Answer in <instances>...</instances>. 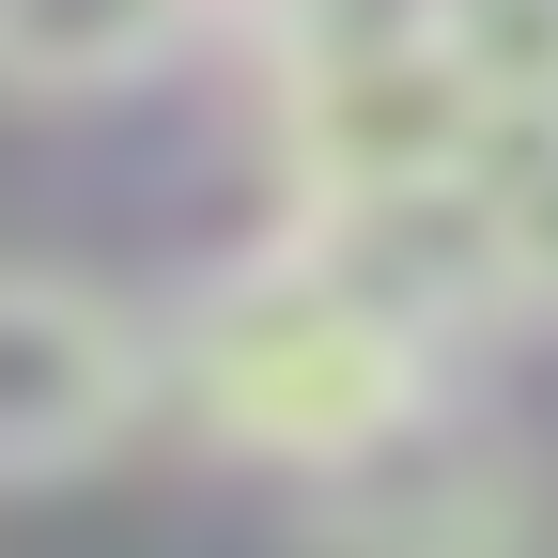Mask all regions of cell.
Returning a JSON list of instances; mask_svg holds the SVG:
<instances>
[{"label":"cell","mask_w":558,"mask_h":558,"mask_svg":"<svg viewBox=\"0 0 558 558\" xmlns=\"http://www.w3.org/2000/svg\"><path fill=\"white\" fill-rule=\"evenodd\" d=\"M481 311L450 218H279L156 326V418L264 481H341L388 435L450 418V326Z\"/></svg>","instance_id":"1"},{"label":"cell","mask_w":558,"mask_h":558,"mask_svg":"<svg viewBox=\"0 0 558 558\" xmlns=\"http://www.w3.org/2000/svg\"><path fill=\"white\" fill-rule=\"evenodd\" d=\"M140 418H156V311L62 264H0V481H78Z\"/></svg>","instance_id":"2"},{"label":"cell","mask_w":558,"mask_h":558,"mask_svg":"<svg viewBox=\"0 0 558 558\" xmlns=\"http://www.w3.org/2000/svg\"><path fill=\"white\" fill-rule=\"evenodd\" d=\"M311 558H558L543 527V450L418 418L373 465L311 481Z\"/></svg>","instance_id":"3"},{"label":"cell","mask_w":558,"mask_h":558,"mask_svg":"<svg viewBox=\"0 0 558 558\" xmlns=\"http://www.w3.org/2000/svg\"><path fill=\"white\" fill-rule=\"evenodd\" d=\"M218 32H233V0H0V94L16 109H94V94L171 78Z\"/></svg>","instance_id":"4"},{"label":"cell","mask_w":558,"mask_h":558,"mask_svg":"<svg viewBox=\"0 0 558 558\" xmlns=\"http://www.w3.org/2000/svg\"><path fill=\"white\" fill-rule=\"evenodd\" d=\"M465 264H481V311L558 326V94L481 140V171H465Z\"/></svg>","instance_id":"5"}]
</instances>
